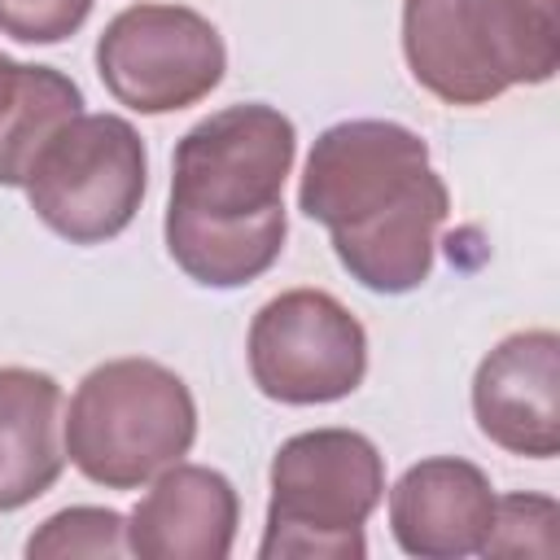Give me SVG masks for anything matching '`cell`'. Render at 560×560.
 <instances>
[{"instance_id": "cell-1", "label": "cell", "mask_w": 560, "mask_h": 560, "mask_svg": "<svg viewBox=\"0 0 560 560\" xmlns=\"http://www.w3.org/2000/svg\"><path fill=\"white\" fill-rule=\"evenodd\" d=\"M298 131L276 105H228L188 127L171 158L166 254L206 289H241L284 249V179Z\"/></svg>"}, {"instance_id": "cell-2", "label": "cell", "mask_w": 560, "mask_h": 560, "mask_svg": "<svg viewBox=\"0 0 560 560\" xmlns=\"http://www.w3.org/2000/svg\"><path fill=\"white\" fill-rule=\"evenodd\" d=\"M298 210L328 228L350 280L398 298L429 280L451 192L420 131L394 118H346L311 144Z\"/></svg>"}, {"instance_id": "cell-3", "label": "cell", "mask_w": 560, "mask_h": 560, "mask_svg": "<svg viewBox=\"0 0 560 560\" xmlns=\"http://www.w3.org/2000/svg\"><path fill=\"white\" fill-rule=\"evenodd\" d=\"M402 57L442 105H490L560 70V0H402Z\"/></svg>"}, {"instance_id": "cell-4", "label": "cell", "mask_w": 560, "mask_h": 560, "mask_svg": "<svg viewBox=\"0 0 560 560\" xmlns=\"http://www.w3.org/2000/svg\"><path fill=\"white\" fill-rule=\"evenodd\" d=\"M197 442L192 389L158 359H109L92 368L66 407V459L105 490H140Z\"/></svg>"}, {"instance_id": "cell-5", "label": "cell", "mask_w": 560, "mask_h": 560, "mask_svg": "<svg viewBox=\"0 0 560 560\" xmlns=\"http://www.w3.org/2000/svg\"><path fill=\"white\" fill-rule=\"evenodd\" d=\"M385 499V459L359 429H306L271 455L262 560H363V525Z\"/></svg>"}, {"instance_id": "cell-6", "label": "cell", "mask_w": 560, "mask_h": 560, "mask_svg": "<svg viewBox=\"0 0 560 560\" xmlns=\"http://www.w3.org/2000/svg\"><path fill=\"white\" fill-rule=\"evenodd\" d=\"M22 188L48 232L70 245H105L131 228L144 201L149 153L122 114H74L39 149Z\"/></svg>"}, {"instance_id": "cell-7", "label": "cell", "mask_w": 560, "mask_h": 560, "mask_svg": "<svg viewBox=\"0 0 560 560\" xmlns=\"http://www.w3.org/2000/svg\"><path fill=\"white\" fill-rule=\"evenodd\" d=\"M228 70L219 26L188 4H127L96 39V74L131 114H175L206 101Z\"/></svg>"}, {"instance_id": "cell-8", "label": "cell", "mask_w": 560, "mask_h": 560, "mask_svg": "<svg viewBox=\"0 0 560 560\" xmlns=\"http://www.w3.org/2000/svg\"><path fill=\"white\" fill-rule=\"evenodd\" d=\"M245 354L258 394L284 407L350 398L368 376V332L324 289H284L262 302Z\"/></svg>"}, {"instance_id": "cell-9", "label": "cell", "mask_w": 560, "mask_h": 560, "mask_svg": "<svg viewBox=\"0 0 560 560\" xmlns=\"http://www.w3.org/2000/svg\"><path fill=\"white\" fill-rule=\"evenodd\" d=\"M481 438L508 455L556 459L560 451V337L525 328L503 337L472 372Z\"/></svg>"}, {"instance_id": "cell-10", "label": "cell", "mask_w": 560, "mask_h": 560, "mask_svg": "<svg viewBox=\"0 0 560 560\" xmlns=\"http://www.w3.org/2000/svg\"><path fill=\"white\" fill-rule=\"evenodd\" d=\"M494 521L490 477L459 455L411 464L389 490V534L407 556L464 560L486 547Z\"/></svg>"}, {"instance_id": "cell-11", "label": "cell", "mask_w": 560, "mask_h": 560, "mask_svg": "<svg viewBox=\"0 0 560 560\" xmlns=\"http://www.w3.org/2000/svg\"><path fill=\"white\" fill-rule=\"evenodd\" d=\"M241 525L236 486L206 464H171L127 516V556L140 560H228Z\"/></svg>"}, {"instance_id": "cell-12", "label": "cell", "mask_w": 560, "mask_h": 560, "mask_svg": "<svg viewBox=\"0 0 560 560\" xmlns=\"http://www.w3.org/2000/svg\"><path fill=\"white\" fill-rule=\"evenodd\" d=\"M66 468L61 385L35 368H0V512L48 494Z\"/></svg>"}, {"instance_id": "cell-13", "label": "cell", "mask_w": 560, "mask_h": 560, "mask_svg": "<svg viewBox=\"0 0 560 560\" xmlns=\"http://www.w3.org/2000/svg\"><path fill=\"white\" fill-rule=\"evenodd\" d=\"M74 114H83V92L70 74H61L57 66H26L22 74V92L0 127V184L4 188H22L39 149L57 136V127H66Z\"/></svg>"}, {"instance_id": "cell-14", "label": "cell", "mask_w": 560, "mask_h": 560, "mask_svg": "<svg viewBox=\"0 0 560 560\" xmlns=\"http://www.w3.org/2000/svg\"><path fill=\"white\" fill-rule=\"evenodd\" d=\"M31 560H74V556H127V516L114 508H61L52 512L31 538H26Z\"/></svg>"}, {"instance_id": "cell-15", "label": "cell", "mask_w": 560, "mask_h": 560, "mask_svg": "<svg viewBox=\"0 0 560 560\" xmlns=\"http://www.w3.org/2000/svg\"><path fill=\"white\" fill-rule=\"evenodd\" d=\"M560 508L551 494H494V521L486 534V556H556Z\"/></svg>"}, {"instance_id": "cell-16", "label": "cell", "mask_w": 560, "mask_h": 560, "mask_svg": "<svg viewBox=\"0 0 560 560\" xmlns=\"http://www.w3.org/2000/svg\"><path fill=\"white\" fill-rule=\"evenodd\" d=\"M92 13V0H0V35L18 44H61Z\"/></svg>"}, {"instance_id": "cell-17", "label": "cell", "mask_w": 560, "mask_h": 560, "mask_svg": "<svg viewBox=\"0 0 560 560\" xmlns=\"http://www.w3.org/2000/svg\"><path fill=\"white\" fill-rule=\"evenodd\" d=\"M22 74H26V61H13L9 52H0V127H4V118L22 92Z\"/></svg>"}]
</instances>
